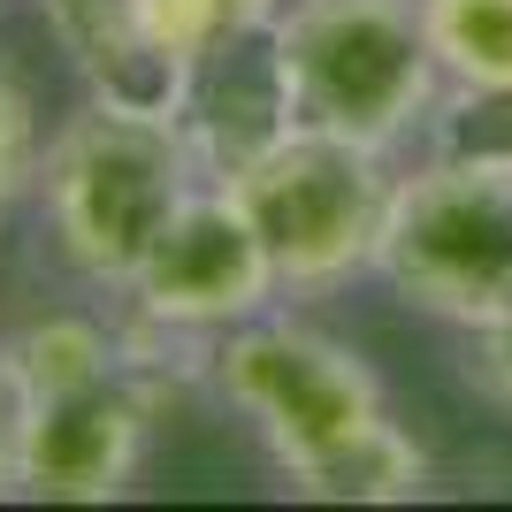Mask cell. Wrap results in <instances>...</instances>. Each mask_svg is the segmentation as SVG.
<instances>
[{
    "instance_id": "obj_1",
    "label": "cell",
    "mask_w": 512,
    "mask_h": 512,
    "mask_svg": "<svg viewBox=\"0 0 512 512\" xmlns=\"http://www.w3.org/2000/svg\"><path fill=\"white\" fill-rule=\"evenodd\" d=\"M192 184L199 161L176 115L85 100L39 146L31 199H39V222L69 276L92 291H130L138 260L153 253V237L169 230V214L184 207Z\"/></svg>"
},
{
    "instance_id": "obj_2",
    "label": "cell",
    "mask_w": 512,
    "mask_h": 512,
    "mask_svg": "<svg viewBox=\"0 0 512 512\" xmlns=\"http://www.w3.org/2000/svg\"><path fill=\"white\" fill-rule=\"evenodd\" d=\"M268 54L306 130L360 138L375 153H398L444 107L421 0H283Z\"/></svg>"
},
{
    "instance_id": "obj_3",
    "label": "cell",
    "mask_w": 512,
    "mask_h": 512,
    "mask_svg": "<svg viewBox=\"0 0 512 512\" xmlns=\"http://www.w3.org/2000/svg\"><path fill=\"white\" fill-rule=\"evenodd\" d=\"M375 276L436 321H497L512 306V161L451 146L398 176Z\"/></svg>"
},
{
    "instance_id": "obj_4",
    "label": "cell",
    "mask_w": 512,
    "mask_h": 512,
    "mask_svg": "<svg viewBox=\"0 0 512 512\" xmlns=\"http://www.w3.org/2000/svg\"><path fill=\"white\" fill-rule=\"evenodd\" d=\"M207 367H214V390L253 421V436L268 444V459L291 490H306L321 467H337L360 436H375L390 421L375 367L329 329L291 314H260L230 337H214Z\"/></svg>"
},
{
    "instance_id": "obj_5",
    "label": "cell",
    "mask_w": 512,
    "mask_h": 512,
    "mask_svg": "<svg viewBox=\"0 0 512 512\" xmlns=\"http://www.w3.org/2000/svg\"><path fill=\"white\" fill-rule=\"evenodd\" d=\"M230 192L260 222L283 299L299 306V299H329V291H344L352 276L375 268L398 169H390V153L360 146V138H329V130L299 123L253 169H237Z\"/></svg>"
},
{
    "instance_id": "obj_6",
    "label": "cell",
    "mask_w": 512,
    "mask_h": 512,
    "mask_svg": "<svg viewBox=\"0 0 512 512\" xmlns=\"http://www.w3.org/2000/svg\"><path fill=\"white\" fill-rule=\"evenodd\" d=\"M176 352H184L176 337L138 321L130 352L115 367L23 398L16 497H46V505H107V497H123L176 398V367H169Z\"/></svg>"
},
{
    "instance_id": "obj_7",
    "label": "cell",
    "mask_w": 512,
    "mask_h": 512,
    "mask_svg": "<svg viewBox=\"0 0 512 512\" xmlns=\"http://www.w3.org/2000/svg\"><path fill=\"white\" fill-rule=\"evenodd\" d=\"M130 314L161 329L176 344H214L245 329V321L276 314L283 306V276H276V253L260 222L245 214V199L230 184L199 176L184 207L169 214V230L153 237V253L138 260L130 276Z\"/></svg>"
},
{
    "instance_id": "obj_8",
    "label": "cell",
    "mask_w": 512,
    "mask_h": 512,
    "mask_svg": "<svg viewBox=\"0 0 512 512\" xmlns=\"http://www.w3.org/2000/svg\"><path fill=\"white\" fill-rule=\"evenodd\" d=\"M176 123H184V138H192L199 176H214V184H230V176L253 169L276 138H291L299 115H291V92H283V77H276L268 31L222 46L214 62H199L192 85H184Z\"/></svg>"
},
{
    "instance_id": "obj_9",
    "label": "cell",
    "mask_w": 512,
    "mask_h": 512,
    "mask_svg": "<svg viewBox=\"0 0 512 512\" xmlns=\"http://www.w3.org/2000/svg\"><path fill=\"white\" fill-rule=\"evenodd\" d=\"M54 46L69 54L85 100H115V107H146V115H176L184 107V69L161 54L146 0H39Z\"/></svg>"
},
{
    "instance_id": "obj_10",
    "label": "cell",
    "mask_w": 512,
    "mask_h": 512,
    "mask_svg": "<svg viewBox=\"0 0 512 512\" xmlns=\"http://www.w3.org/2000/svg\"><path fill=\"white\" fill-rule=\"evenodd\" d=\"M421 31L451 107L512 92V0H421Z\"/></svg>"
},
{
    "instance_id": "obj_11",
    "label": "cell",
    "mask_w": 512,
    "mask_h": 512,
    "mask_svg": "<svg viewBox=\"0 0 512 512\" xmlns=\"http://www.w3.org/2000/svg\"><path fill=\"white\" fill-rule=\"evenodd\" d=\"M299 497H314V505H413V497H428V451L390 413L375 436H360L344 451L337 467H321Z\"/></svg>"
},
{
    "instance_id": "obj_12",
    "label": "cell",
    "mask_w": 512,
    "mask_h": 512,
    "mask_svg": "<svg viewBox=\"0 0 512 512\" xmlns=\"http://www.w3.org/2000/svg\"><path fill=\"white\" fill-rule=\"evenodd\" d=\"M146 16H153L161 54H169V62L192 77V69L214 62L222 46L260 39V31L283 16V0H146Z\"/></svg>"
},
{
    "instance_id": "obj_13",
    "label": "cell",
    "mask_w": 512,
    "mask_h": 512,
    "mask_svg": "<svg viewBox=\"0 0 512 512\" xmlns=\"http://www.w3.org/2000/svg\"><path fill=\"white\" fill-rule=\"evenodd\" d=\"M39 176V115H31V92L0 69V214L16 207Z\"/></svg>"
},
{
    "instance_id": "obj_14",
    "label": "cell",
    "mask_w": 512,
    "mask_h": 512,
    "mask_svg": "<svg viewBox=\"0 0 512 512\" xmlns=\"http://www.w3.org/2000/svg\"><path fill=\"white\" fill-rule=\"evenodd\" d=\"M467 383L490 398V406L512 413V306L497 321H482L474 329V360H467Z\"/></svg>"
},
{
    "instance_id": "obj_15",
    "label": "cell",
    "mask_w": 512,
    "mask_h": 512,
    "mask_svg": "<svg viewBox=\"0 0 512 512\" xmlns=\"http://www.w3.org/2000/svg\"><path fill=\"white\" fill-rule=\"evenodd\" d=\"M459 115H467V138H459V146L512 161V92H497V100H474V107H459Z\"/></svg>"
},
{
    "instance_id": "obj_16",
    "label": "cell",
    "mask_w": 512,
    "mask_h": 512,
    "mask_svg": "<svg viewBox=\"0 0 512 512\" xmlns=\"http://www.w3.org/2000/svg\"><path fill=\"white\" fill-rule=\"evenodd\" d=\"M16 451H23V398L0 367V497H16Z\"/></svg>"
}]
</instances>
